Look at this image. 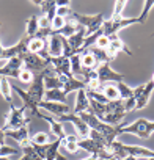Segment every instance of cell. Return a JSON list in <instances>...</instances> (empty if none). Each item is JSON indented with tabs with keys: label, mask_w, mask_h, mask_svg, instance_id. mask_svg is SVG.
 <instances>
[{
	"label": "cell",
	"mask_w": 154,
	"mask_h": 160,
	"mask_svg": "<svg viewBox=\"0 0 154 160\" xmlns=\"http://www.w3.org/2000/svg\"><path fill=\"white\" fill-rule=\"evenodd\" d=\"M99 91L107 98L109 102H112V101H120V91H118V88H116V83H102Z\"/></svg>",
	"instance_id": "603a6c76"
},
{
	"label": "cell",
	"mask_w": 154,
	"mask_h": 160,
	"mask_svg": "<svg viewBox=\"0 0 154 160\" xmlns=\"http://www.w3.org/2000/svg\"><path fill=\"white\" fill-rule=\"evenodd\" d=\"M38 16L36 14H32L28 19H27V22H25V35L32 39V38H35L36 35H38V32H39V25H38Z\"/></svg>",
	"instance_id": "d4e9b609"
},
{
	"label": "cell",
	"mask_w": 154,
	"mask_h": 160,
	"mask_svg": "<svg viewBox=\"0 0 154 160\" xmlns=\"http://www.w3.org/2000/svg\"><path fill=\"white\" fill-rule=\"evenodd\" d=\"M5 138H7V135H5V130L0 127V148L2 146H5Z\"/></svg>",
	"instance_id": "7bdbcfd3"
},
{
	"label": "cell",
	"mask_w": 154,
	"mask_h": 160,
	"mask_svg": "<svg viewBox=\"0 0 154 160\" xmlns=\"http://www.w3.org/2000/svg\"><path fill=\"white\" fill-rule=\"evenodd\" d=\"M38 25H39L41 30H44V28H52V21H50L47 16H39Z\"/></svg>",
	"instance_id": "ab89813d"
},
{
	"label": "cell",
	"mask_w": 154,
	"mask_h": 160,
	"mask_svg": "<svg viewBox=\"0 0 154 160\" xmlns=\"http://www.w3.org/2000/svg\"><path fill=\"white\" fill-rule=\"evenodd\" d=\"M118 52H124V53H127V55H132V52H131L129 47L123 42V39H120V36L115 35V36H110V46H109V49H107V53H109V57H110L112 60H115V57H116Z\"/></svg>",
	"instance_id": "9a60e30c"
},
{
	"label": "cell",
	"mask_w": 154,
	"mask_h": 160,
	"mask_svg": "<svg viewBox=\"0 0 154 160\" xmlns=\"http://www.w3.org/2000/svg\"><path fill=\"white\" fill-rule=\"evenodd\" d=\"M5 135L8 138H13L14 141H18L21 144V148L25 146V144H28L30 143V137H32L28 126H24V127H21L18 130H8V132H5Z\"/></svg>",
	"instance_id": "e0dca14e"
},
{
	"label": "cell",
	"mask_w": 154,
	"mask_h": 160,
	"mask_svg": "<svg viewBox=\"0 0 154 160\" xmlns=\"http://www.w3.org/2000/svg\"><path fill=\"white\" fill-rule=\"evenodd\" d=\"M124 8H126V2H124V0H118V2H115V8H113V16H112V19H121Z\"/></svg>",
	"instance_id": "836d02e7"
},
{
	"label": "cell",
	"mask_w": 154,
	"mask_h": 160,
	"mask_svg": "<svg viewBox=\"0 0 154 160\" xmlns=\"http://www.w3.org/2000/svg\"><path fill=\"white\" fill-rule=\"evenodd\" d=\"M123 160H138V158H137V157H131V155H129V157H126V158H123Z\"/></svg>",
	"instance_id": "bcb514c9"
},
{
	"label": "cell",
	"mask_w": 154,
	"mask_h": 160,
	"mask_svg": "<svg viewBox=\"0 0 154 160\" xmlns=\"http://www.w3.org/2000/svg\"><path fill=\"white\" fill-rule=\"evenodd\" d=\"M25 110L27 107L22 105L21 108H16L13 105H10V112L7 115V119H5V124H3V130L8 132V130H18L24 126H28L30 124V118L25 116Z\"/></svg>",
	"instance_id": "3957f363"
},
{
	"label": "cell",
	"mask_w": 154,
	"mask_h": 160,
	"mask_svg": "<svg viewBox=\"0 0 154 160\" xmlns=\"http://www.w3.org/2000/svg\"><path fill=\"white\" fill-rule=\"evenodd\" d=\"M33 3L39 7L43 16H47L50 21L55 18V14H57V3L55 2H49V0H46V2H41V0H33Z\"/></svg>",
	"instance_id": "ffe728a7"
},
{
	"label": "cell",
	"mask_w": 154,
	"mask_h": 160,
	"mask_svg": "<svg viewBox=\"0 0 154 160\" xmlns=\"http://www.w3.org/2000/svg\"><path fill=\"white\" fill-rule=\"evenodd\" d=\"M77 141H79V137H77V135H66L64 140H61V148H64L68 152L74 154V152H77V149H79Z\"/></svg>",
	"instance_id": "484cf974"
},
{
	"label": "cell",
	"mask_w": 154,
	"mask_h": 160,
	"mask_svg": "<svg viewBox=\"0 0 154 160\" xmlns=\"http://www.w3.org/2000/svg\"><path fill=\"white\" fill-rule=\"evenodd\" d=\"M64 25H66V19H64V18L55 16V18L52 19V30H54V32H58V30H61Z\"/></svg>",
	"instance_id": "8d00e7d4"
},
{
	"label": "cell",
	"mask_w": 154,
	"mask_h": 160,
	"mask_svg": "<svg viewBox=\"0 0 154 160\" xmlns=\"http://www.w3.org/2000/svg\"><path fill=\"white\" fill-rule=\"evenodd\" d=\"M66 94L63 90H46L44 93V101L46 102H60V104H68L66 102Z\"/></svg>",
	"instance_id": "cb8c5ba5"
},
{
	"label": "cell",
	"mask_w": 154,
	"mask_h": 160,
	"mask_svg": "<svg viewBox=\"0 0 154 160\" xmlns=\"http://www.w3.org/2000/svg\"><path fill=\"white\" fill-rule=\"evenodd\" d=\"M123 104H124V110H126V113L135 110V98H131V99H127V101H123Z\"/></svg>",
	"instance_id": "60d3db41"
},
{
	"label": "cell",
	"mask_w": 154,
	"mask_h": 160,
	"mask_svg": "<svg viewBox=\"0 0 154 160\" xmlns=\"http://www.w3.org/2000/svg\"><path fill=\"white\" fill-rule=\"evenodd\" d=\"M13 85L10 83V80L7 77L0 78V94L5 99V102H8L10 105H13Z\"/></svg>",
	"instance_id": "44dd1931"
},
{
	"label": "cell",
	"mask_w": 154,
	"mask_h": 160,
	"mask_svg": "<svg viewBox=\"0 0 154 160\" xmlns=\"http://www.w3.org/2000/svg\"><path fill=\"white\" fill-rule=\"evenodd\" d=\"M33 78H35V74H33L32 71L22 68L21 75H19V80H21V82H22V83H32V82H33Z\"/></svg>",
	"instance_id": "d590c367"
},
{
	"label": "cell",
	"mask_w": 154,
	"mask_h": 160,
	"mask_svg": "<svg viewBox=\"0 0 154 160\" xmlns=\"http://www.w3.org/2000/svg\"><path fill=\"white\" fill-rule=\"evenodd\" d=\"M152 8H154V0H146L145 5H143V11H141V14H140V18H138L140 24H145V22H146V19H148V16H149V11H151Z\"/></svg>",
	"instance_id": "d6a6232c"
},
{
	"label": "cell",
	"mask_w": 154,
	"mask_h": 160,
	"mask_svg": "<svg viewBox=\"0 0 154 160\" xmlns=\"http://www.w3.org/2000/svg\"><path fill=\"white\" fill-rule=\"evenodd\" d=\"M36 116H38L39 119L46 121V122L50 126V132H52V135H54L55 138L64 140L66 133H64V124H63V122H60L57 118H54V116H50V115H46V113H43V112H39Z\"/></svg>",
	"instance_id": "8fae6325"
},
{
	"label": "cell",
	"mask_w": 154,
	"mask_h": 160,
	"mask_svg": "<svg viewBox=\"0 0 154 160\" xmlns=\"http://www.w3.org/2000/svg\"><path fill=\"white\" fill-rule=\"evenodd\" d=\"M0 27H2V22H0Z\"/></svg>",
	"instance_id": "816d5d0a"
},
{
	"label": "cell",
	"mask_w": 154,
	"mask_h": 160,
	"mask_svg": "<svg viewBox=\"0 0 154 160\" xmlns=\"http://www.w3.org/2000/svg\"><path fill=\"white\" fill-rule=\"evenodd\" d=\"M21 151L19 149H14V148H10V146H2L0 148V157H16L19 155Z\"/></svg>",
	"instance_id": "e575fe53"
},
{
	"label": "cell",
	"mask_w": 154,
	"mask_h": 160,
	"mask_svg": "<svg viewBox=\"0 0 154 160\" xmlns=\"http://www.w3.org/2000/svg\"><path fill=\"white\" fill-rule=\"evenodd\" d=\"M116 88L120 91V99L121 101H127L131 98H134V88H131L129 85H126L124 82H118Z\"/></svg>",
	"instance_id": "1f68e13d"
},
{
	"label": "cell",
	"mask_w": 154,
	"mask_h": 160,
	"mask_svg": "<svg viewBox=\"0 0 154 160\" xmlns=\"http://www.w3.org/2000/svg\"><path fill=\"white\" fill-rule=\"evenodd\" d=\"M93 55H95V58L98 60V63L99 64H102V63H110V61H113L110 57H109V53H107V50H102V49H98V47H90L88 49Z\"/></svg>",
	"instance_id": "4dcf8cb0"
},
{
	"label": "cell",
	"mask_w": 154,
	"mask_h": 160,
	"mask_svg": "<svg viewBox=\"0 0 154 160\" xmlns=\"http://www.w3.org/2000/svg\"><path fill=\"white\" fill-rule=\"evenodd\" d=\"M152 93H154V82H152V80H149V82L145 83V88H143L141 94L135 99V110L145 108L149 104V99H151Z\"/></svg>",
	"instance_id": "ac0fdd59"
},
{
	"label": "cell",
	"mask_w": 154,
	"mask_h": 160,
	"mask_svg": "<svg viewBox=\"0 0 154 160\" xmlns=\"http://www.w3.org/2000/svg\"><path fill=\"white\" fill-rule=\"evenodd\" d=\"M60 148H61V140L55 138V140L49 144L47 152H46V158H44V160H55V157H57L58 152H60Z\"/></svg>",
	"instance_id": "f546056e"
},
{
	"label": "cell",
	"mask_w": 154,
	"mask_h": 160,
	"mask_svg": "<svg viewBox=\"0 0 154 160\" xmlns=\"http://www.w3.org/2000/svg\"><path fill=\"white\" fill-rule=\"evenodd\" d=\"M109 160H116V158H109Z\"/></svg>",
	"instance_id": "681fc988"
},
{
	"label": "cell",
	"mask_w": 154,
	"mask_h": 160,
	"mask_svg": "<svg viewBox=\"0 0 154 160\" xmlns=\"http://www.w3.org/2000/svg\"><path fill=\"white\" fill-rule=\"evenodd\" d=\"M96 72H98V80L101 83H118V82H123V78H124L121 72H116L115 69H112L110 63L99 64Z\"/></svg>",
	"instance_id": "8992f818"
},
{
	"label": "cell",
	"mask_w": 154,
	"mask_h": 160,
	"mask_svg": "<svg viewBox=\"0 0 154 160\" xmlns=\"http://www.w3.org/2000/svg\"><path fill=\"white\" fill-rule=\"evenodd\" d=\"M85 38H87V30L84 27H79L71 38H68V42L69 46L72 47V50L75 53H82V49H84V44H85Z\"/></svg>",
	"instance_id": "2e32d148"
},
{
	"label": "cell",
	"mask_w": 154,
	"mask_h": 160,
	"mask_svg": "<svg viewBox=\"0 0 154 160\" xmlns=\"http://www.w3.org/2000/svg\"><path fill=\"white\" fill-rule=\"evenodd\" d=\"M43 50H47V41H43L39 38H32L28 39V52L32 53H41Z\"/></svg>",
	"instance_id": "4316f807"
},
{
	"label": "cell",
	"mask_w": 154,
	"mask_h": 160,
	"mask_svg": "<svg viewBox=\"0 0 154 160\" xmlns=\"http://www.w3.org/2000/svg\"><path fill=\"white\" fill-rule=\"evenodd\" d=\"M49 66L55 71V74L58 75H64V77H72V72H71V61L68 57L61 55V57H57V58H50L49 60Z\"/></svg>",
	"instance_id": "30bf717a"
},
{
	"label": "cell",
	"mask_w": 154,
	"mask_h": 160,
	"mask_svg": "<svg viewBox=\"0 0 154 160\" xmlns=\"http://www.w3.org/2000/svg\"><path fill=\"white\" fill-rule=\"evenodd\" d=\"M60 122H71L77 132V137L79 138H88V133H90V127L85 124V121L79 116V115H75V113H68V115H61L57 118Z\"/></svg>",
	"instance_id": "52a82bcc"
},
{
	"label": "cell",
	"mask_w": 154,
	"mask_h": 160,
	"mask_svg": "<svg viewBox=\"0 0 154 160\" xmlns=\"http://www.w3.org/2000/svg\"><path fill=\"white\" fill-rule=\"evenodd\" d=\"M21 151H22V157H21L19 160H43V158L36 154V151L33 149L32 143H28V144L22 146V148H21Z\"/></svg>",
	"instance_id": "f1b7e54d"
},
{
	"label": "cell",
	"mask_w": 154,
	"mask_h": 160,
	"mask_svg": "<svg viewBox=\"0 0 154 160\" xmlns=\"http://www.w3.org/2000/svg\"><path fill=\"white\" fill-rule=\"evenodd\" d=\"M63 41H64V36H61L58 33H54L47 39V52H49L50 58H57V57L63 55Z\"/></svg>",
	"instance_id": "4fadbf2b"
},
{
	"label": "cell",
	"mask_w": 154,
	"mask_h": 160,
	"mask_svg": "<svg viewBox=\"0 0 154 160\" xmlns=\"http://www.w3.org/2000/svg\"><path fill=\"white\" fill-rule=\"evenodd\" d=\"M143 88H145V83H141V85H138V87H135V88H134V98H135V99L141 94Z\"/></svg>",
	"instance_id": "b9f144b4"
},
{
	"label": "cell",
	"mask_w": 154,
	"mask_h": 160,
	"mask_svg": "<svg viewBox=\"0 0 154 160\" xmlns=\"http://www.w3.org/2000/svg\"><path fill=\"white\" fill-rule=\"evenodd\" d=\"M0 160H13L11 157H0Z\"/></svg>",
	"instance_id": "7dc6e473"
},
{
	"label": "cell",
	"mask_w": 154,
	"mask_h": 160,
	"mask_svg": "<svg viewBox=\"0 0 154 160\" xmlns=\"http://www.w3.org/2000/svg\"><path fill=\"white\" fill-rule=\"evenodd\" d=\"M72 14V10H71V5H68V7H57V14L55 16H60V18H68V16H71Z\"/></svg>",
	"instance_id": "74e56055"
},
{
	"label": "cell",
	"mask_w": 154,
	"mask_h": 160,
	"mask_svg": "<svg viewBox=\"0 0 154 160\" xmlns=\"http://www.w3.org/2000/svg\"><path fill=\"white\" fill-rule=\"evenodd\" d=\"M38 108L46 110V112H47L49 115H52L54 118H58V116H61V115H68V113L71 112V108H69V105H68V104H60V102H46V101L39 102V104H38Z\"/></svg>",
	"instance_id": "7c38bea8"
},
{
	"label": "cell",
	"mask_w": 154,
	"mask_h": 160,
	"mask_svg": "<svg viewBox=\"0 0 154 160\" xmlns=\"http://www.w3.org/2000/svg\"><path fill=\"white\" fill-rule=\"evenodd\" d=\"M30 143L32 144H36V146H44V144H49L52 143V138L49 133L46 132H36L30 137Z\"/></svg>",
	"instance_id": "83f0119b"
},
{
	"label": "cell",
	"mask_w": 154,
	"mask_h": 160,
	"mask_svg": "<svg viewBox=\"0 0 154 160\" xmlns=\"http://www.w3.org/2000/svg\"><path fill=\"white\" fill-rule=\"evenodd\" d=\"M44 93H46V88H44V72L35 74L33 82L30 83V88L27 90V96L33 101L35 105H38L39 102L44 101Z\"/></svg>",
	"instance_id": "5b68a950"
},
{
	"label": "cell",
	"mask_w": 154,
	"mask_h": 160,
	"mask_svg": "<svg viewBox=\"0 0 154 160\" xmlns=\"http://www.w3.org/2000/svg\"><path fill=\"white\" fill-rule=\"evenodd\" d=\"M66 21H72L74 24H77L79 27H84L87 30V36H88V35H93V33L101 30L104 18H102L101 13L90 16V14H80V13H74L72 11V14L68 16Z\"/></svg>",
	"instance_id": "6da1fadb"
},
{
	"label": "cell",
	"mask_w": 154,
	"mask_h": 160,
	"mask_svg": "<svg viewBox=\"0 0 154 160\" xmlns=\"http://www.w3.org/2000/svg\"><path fill=\"white\" fill-rule=\"evenodd\" d=\"M135 24H140L138 18H121V19H112V18H110V19H107V21L104 19L101 30H102V35H104V36L110 38V36L118 35L123 28L131 27V25H135Z\"/></svg>",
	"instance_id": "277c9868"
},
{
	"label": "cell",
	"mask_w": 154,
	"mask_h": 160,
	"mask_svg": "<svg viewBox=\"0 0 154 160\" xmlns=\"http://www.w3.org/2000/svg\"><path fill=\"white\" fill-rule=\"evenodd\" d=\"M55 160H66V157H64L63 154H60V152H58V155L55 157Z\"/></svg>",
	"instance_id": "ee69618b"
},
{
	"label": "cell",
	"mask_w": 154,
	"mask_h": 160,
	"mask_svg": "<svg viewBox=\"0 0 154 160\" xmlns=\"http://www.w3.org/2000/svg\"><path fill=\"white\" fill-rule=\"evenodd\" d=\"M61 80H63V93L68 96L71 91H80V90H87V83L82 82L80 78L77 77H64V75H60Z\"/></svg>",
	"instance_id": "5bb4252c"
},
{
	"label": "cell",
	"mask_w": 154,
	"mask_h": 160,
	"mask_svg": "<svg viewBox=\"0 0 154 160\" xmlns=\"http://www.w3.org/2000/svg\"><path fill=\"white\" fill-rule=\"evenodd\" d=\"M80 63H82V68L87 69V71H96L99 63L98 60L95 58V55L90 52V50H85L80 53Z\"/></svg>",
	"instance_id": "7402d4cb"
},
{
	"label": "cell",
	"mask_w": 154,
	"mask_h": 160,
	"mask_svg": "<svg viewBox=\"0 0 154 160\" xmlns=\"http://www.w3.org/2000/svg\"><path fill=\"white\" fill-rule=\"evenodd\" d=\"M154 132V121H149V119H145V118H140V119H135L134 122H131L129 126H118V133L123 135V133H132L141 140H148Z\"/></svg>",
	"instance_id": "7a4b0ae2"
},
{
	"label": "cell",
	"mask_w": 154,
	"mask_h": 160,
	"mask_svg": "<svg viewBox=\"0 0 154 160\" xmlns=\"http://www.w3.org/2000/svg\"><path fill=\"white\" fill-rule=\"evenodd\" d=\"M148 160H154V158H148Z\"/></svg>",
	"instance_id": "f907efd6"
},
{
	"label": "cell",
	"mask_w": 154,
	"mask_h": 160,
	"mask_svg": "<svg viewBox=\"0 0 154 160\" xmlns=\"http://www.w3.org/2000/svg\"><path fill=\"white\" fill-rule=\"evenodd\" d=\"M84 160H99L96 155H90V157H87V158H84Z\"/></svg>",
	"instance_id": "f6af8a7d"
},
{
	"label": "cell",
	"mask_w": 154,
	"mask_h": 160,
	"mask_svg": "<svg viewBox=\"0 0 154 160\" xmlns=\"http://www.w3.org/2000/svg\"><path fill=\"white\" fill-rule=\"evenodd\" d=\"M21 58H22V61H24V68L28 69V71H32L33 74H35V72L39 74V72H43L44 69L49 68V61L43 60V58H41L39 55H36V53L25 52V53L21 55Z\"/></svg>",
	"instance_id": "ba28073f"
},
{
	"label": "cell",
	"mask_w": 154,
	"mask_h": 160,
	"mask_svg": "<svg viewBox=\"0 0 154 160\" xmlns=\"http://www.w3.org/2000/svg\"><path fill=\"white\" fill-rule=\"evenodd\" d=\"M85 112H90V99H88L87 91L85 90H80V91H77V96H75L74 113L75 115H80V113H85Z\"/></svg>",
	"instance_id": "d6986e66"
},
{
	"label": "cell",
	"mask_w": 154,
	"mask_h": 160,
	"mask_svg": "<svg viewBox=\"0 0 154 160\" xmlns=\"http://www.w3.org/2000/svg\"><path fill=\"white\" fill-rule=\"evenodd\" d=\"M109 46H110V38H107V36H104V35L96 41V47H98V49L107 50V49H109Z\"/></svg>",
	"instance_id": "f35d334b"
},
{
	"label": "cell",
	"mask_w": 154,
	"mask_h": 160,
	"mask_svg": "<svg viewBox=\"0 0 154 160\" xmlns=\"http://www.w3.org/2000/svg\"><path fill=\"white\" fill-rule=\"evenodd\" d=\"M24 68V61L21 57H14V58H10L7 61L5 66L0 68V77H11V78H19L21 75V71Z\"/></svg>",
	"instance_id": "9c48e42d"
},
{
	"label": "cell",
	"mask_w": 154,
	"mask_h": 160,
	"mask_svg": "<svg viewBox=\"0 0 154 160\" xmlns=\"http://www.w3.org/2000/svg\"><path fill=\"white\" fill-rule=\"evenodd\" d=\"M151 80H152V82H154V74H152V78H151Z\"/></svg>",
	"instance_id": "c3c4849f"
},
{
	"label": "cell",
	"mask_w": 154,
	"mask_h": 160,
	"mask_svg": "<svg viewBox=\"0 0 154 160\" xmlns=\"http://www.w3.org/2000/svg\"><path fill=\"white\" fill-rule=\"evenodd\" d=\"M152 36H154V33H152Z\"/></svg>",
	"instance_id": "f5cc1de1"
}]
</instances>
